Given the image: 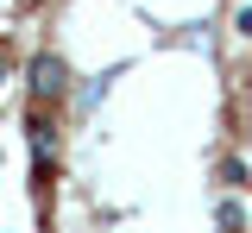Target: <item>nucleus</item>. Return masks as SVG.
<instances>
[{
	"label": "nucleus",
	"mask_w": 252,
	"mask_h": 233,
	"mask_svg": "<svg viewBox=\"0 0 252 233\" xmlns=\"http://www.w3.org/2000/svg\"><path fill=\"white\" fill-rule=\"evenodd\" d=\"M26 82H32V107H57L69 95V63H63L57 51H38L32 69H26Z\"/></svg>",
	"instance_id": "f257e3e1"
},
{
	"label": "nucleus",
	"mask_w": 252,
	"mask_h": 233,
	"mask_svg": "<svg viewBox=\"0 0 252 233\" xmlns=\"http://www.w3.org/2000/svg\"><path fill=\"white\" fill-rule=\"evenodd\" d=\"M26 133H32V170L44 176V170H51V158H57V126H51V114H44V107H32Z\"/></svg>",
	"instance_id": "f03ea898"
},
{
	"label": "nucleus",
	"mask_w": 252,
	"mask_h": 233,
	"mask_svg": "<svg viewBox=\"0 0 252 233\" xmlns=\"http://www.w3.org/2000/svg\"><path fill=\"white\" fill-rule=\"evenodd\" d=\"M215 227H220V233H240V227H246V208H240L233 196H220V202H215Z\"/></svg>",
	"instance_id": "7ed1b4c3"
},
{
	"label": "nucleus",
	"mask_w": 252,
	"mask_h": 233,
	"mask_svg": "<svg viewBox=\"0 0 252 233\" xmlns=\"http://www.w3.org/2000/svg\"><path fill=\"white\" fill-rule=\"evenodd\" d=\"M215 176L227 183V189H246V158H233V151H227V158L215 164Z\"/></svg>",
	"instance_id": "20e7f679"
},
{
	"label": "nucleus",
	"mask_w": 252,
	"mask_h": 233,
	"mask_svg": "<svg viewBox=\"0 0 252 233\" xmlns=\"http://www.w3.org/2000/svg\"><path fill=\"white\" fill-rule=\"evenodd\" d=\"M233 32H240V38H252V0L240 6V13H233Z\"/></svg>",
	"instance_id": "39448f33"
},
{
	"label": "nucleus",
	"mask_w": 252,
	"mask_h": 233,
	"mask_svg": "<svg viewBox=\"0 0 252 233\" xmlns=\"http://www.w3.org/2000/svg\"><path fill=\"white\" fill-rule=\"evenodd\" d=\"M0 82H6V57H0Z\"/></svg>",
	"instance_id": "423d86ee"
}]
</instances>
